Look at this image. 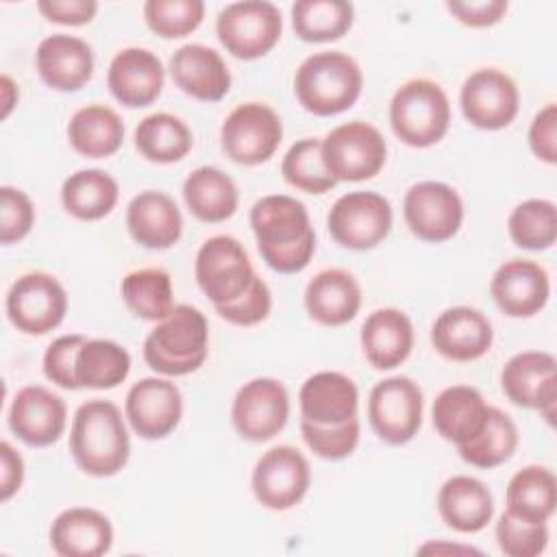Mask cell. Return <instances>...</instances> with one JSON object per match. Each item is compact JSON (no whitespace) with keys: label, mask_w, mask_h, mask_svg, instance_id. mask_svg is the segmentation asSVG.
Returning <instances> with one entry per match:
<instances>
[{"label":"cell","mask_w":557,"mask_h":557,"mask_svg":"<svg viewBox=\"0 0 557 557\" xmlns=\"http://www.w3.org/2000/svg\"><path fill=\"white\" fill-rule=\"evenodd\" d=\"M250 228L265 265L281 274L305 270L315 252V233L307 207L287 194L259 198L250 209Z\"/></svg>","instance_id":"cell-1"},{"label":"cell","mask_w":557,"mask_h":557,"mask_svg":"<svg viewBox=\"0 0 557 557\" xmlns=\"http://www.w3.org/2000/svg\"><path fill=\"white\" fill-rule=\"evenodd\" d=\"M70 453L89 476L117 474L131 455V437L120 407L102 398L83 403L72 418Z\"/></svg>","instance_id":"cell-2"},{"label":"cell","mask_w":557,"mask_h":557,"mask_svg":"<svg viewBox=\"0 0 557 557\" xmlns=\"http://www.w3.org/2000/svg\"><path fill=\"white\" fill-rule=\"evenodd\" d=\"M359 63L339 50L309 54L294 74V91L305 111L329 117L350 109L361 96Z\"/></svg>","instance_id":"cell-3"},{"label":"cell","mask_w":557,"mask_h":557,"mask_svg":"<svg viewBox=\"0 0 557 557\" xmlns=\"http://www.w3.org/2000/svg\"><path fill=\"white\" fill-rule=\"evenodd\" d=\"M144 361L163 376L196 372L209 355V324L200 309L176 305L144 339Z\"/></svg>","instance_id":"cell-4"},{"label":"cell","mask_w":557,"mask_h":557,"mask_svg":"<svg viewBox=\"0 0 557 557\" xmlns=\"http://www.w3.org/2000/svg\"><path fill=\"white\" fill-rule=\"evenodd\" d=\"M394 135L411 148L437 144L450 126V102L446 91L429 78L403 83L389 102Z\"/></svg>","instance_id":"cell-5"},{"label":"cell","mask_w":557,"mask_h":557,"mask_svg":"<svg viewBox=\"0 0 557 557\" xmlns=\"http://www.w3.org/2000/svg\"><path fill=\"white\" fill-rule=\"evenodd\" d=\"M322 159L335 183H359L374 178L383 170L387 144L376 126L352 120L326 133L322 139Z\"/></svg>","instance_id":"cell-6"},{"label":"cell","mask_w":557,"mask_h":557,"mask_svg":"<svg viewBox=\"0 0 557 557\" xmlns=\"http://www.w3.org/2000/svg\"><path fill=\"white\" fill-rule=\"evenodd\" d=\"M215 33L228 54L252 61L278 44L283 17L278 7L268 0L231 2L218 13Z\"/></svg>","instance_id":"cell-7"},{"label":"cell","mask_w":557,"mask_h":557,"mask_svg":"<svg viewBox=\"0 0 557 557\" xmlns=\"http://www.w3.org/2000/svg\"><path fill=\"white\" fill-rule=\"evenodd\" d=\"M392 222V205L376 191H348L333 202L326 215L331 237L348 250L376 248L389 235Z\"/></svg>","instance_id":"cell-8"},{"label":"cell","mask_w":557,"mask_h":557,"mask_svg":"<svg viewBox=\"0 0 557 557\" xmlns=\"http://www.w3.org/2000/svg\"><path fill=\"white\" fill-rule=\"evenodd\" d=\"M194 274L213 307L239 298L257 276L246 248L231 235H213L202 242L196 252Z\"/></svg>","instance_id":"cell-9"},{"label":"cell","mask_w":557,"mask_h":557,"mask_svg":"<svg viewBox=\"0 0 557 557\" xmlns=\"http://www.w3.org/2000/svg\"><path fill=\"white\" fill-rule=\"evenodd\" d=\"M283 139L278 113L263 102L237 104L222 122L220 144L224 154L239 165L265 163Z\"/></svg>","instance_id":"cell-10"},{"label":"cell","mask_w":557,"mask_h":557,"mask_svg":"<svg viewBox=\"0 0 557 557\" xmlns=\"http://www.w3.org/2000/svg\"><path fill=\"white\" fill-rule=\"evenodd\" d=\"M422 389L409 376L379 381L368 396V420L372 431L392 446L411 442L422 426Z\"/></svg>","instance_id":"cell-11"},{"label":"cell","mask_w":557,"mask_h":557,"mask_svg":"<svg viewBox=\"0 0 557 557\" xmlns=\"http://www.w3.org/2000/svg\"><path fill=\"white\" fill-rule=\"evenodd\" d=\"M250 485L261 507L287 511L305 498L311 485L309 461L289 444L274 446L257 459Z\"/></svg>","instance_id":"cell-12"},{"label":"cell","mask_w":557,"mask_h":557,"mask_svg":"<svg viewBox=\"0 0 557 557\" xmlns=\"http://www.w3.org/2000/svg\"><path fill=\"white\" fill-rule=\"evenodd\" d=\"M7 315L26 335H44L57 329L67 313V294L48 272L22 274L7 294Z\"/></svg>","instance_id":"cell-13"},{"label":"cell","mask_w":557,"mask_h":557,"mask_svg":"<svg viewBox=\"0 0 557 557\" xmlns=\"http://www.w3.org/2000/svg\"><path fill=\"white\" fill-rule=\"evenodd\" d=\"M403 215L418 239L442 244L459 233L463 222V200L457 189L446 183L420 181L407 189Z\"/></svg>","instance_id":"cell-14"},{"label":"cell","mask_w":557,"mask_h":557,"mask_svg":"<svg viewBox=\"0 0 557 557\" xmlns=\"http://www.w3.org/2000/svg\"><path fill=\"white\" fill-rule=\"evenodd\" d=\"M289 418V394L285 385L270 376L244 383L231 405V422L239 437L268 442L283 431Z\"/></svg>","instance_id":"cell-15"},{"label":"cell","mask_w":557,"mask_h":557,"mask_svg":"<svg viewBox=\"0 0 557 557\" xmlns=\"http://www.w3.org/2000/svg\"><path fill=\"white\" fill-rule=\"evenodd\" d=\"M459 104L463 117L483 131L509 126L520 109V91L509 74L496 67L474 70L461 85Z\"/></svg>","instance_id":"cell-16"},{"label":"cell","mask_w":557,"mask_h":557,"mask_svg":"<svg viewBox=\"0 0 557 557\" xmlns=\"http://www.w3.org/2000/svg\"><path fill=\"white\" fill-rule=\"evenodd\" d=\"M500 387L513 405L537 409L553 424L557 400V363L550 352L524 350L513 355L503 366Z\"/></svg>","instance_id":"cell-17"},{"label":"cell","mask_w":557,"mask_h":557,"mask_svg":"<svg viewBox=\"0 0 557 557\" xmlns=\"http://www.w3.org/2000/svg\"><path fill=\"white\" fill-rule=\"evenodd\" d=\"M124 416L139 437L163 440L181 422L183 394L170 379L146 376L126 392Z\"/></svg>","instance_id":"cell-18"},{"label":"cell","mask_w":557,"mask_h":557,"mask_svg":"<svg viewBox=\"0 0 557 557\" xmlns=\"http://www.w3.org/2000/svg\"><path fill=\"white\" fill-rule=\"evenodd\" d=\"M67 407L63 398L44 385L22 387L9 409V429L28 446L44 448L65 431Z\"/></svg>","instance_id":"cell-19"},{"label":"cell","mask_w":557,"mask_h":557,"mask_svg":"<svg viewBox=\"0 0 557 557\" xmlns=\"http://www.w3.org/2000/svg\"><path fill=\"white\" fill-rule=\"evenodd\" d=\"M490 294L505 315L531 318L548 302L550 276L531 259H509L494 272Z\"/></svg>","instance_id":"cell-20"},{"label":"cell","mask_w":557,"mask_h":557,"mask_svg":"<svg viewBox=\"0 0 557 557\" xmlns=\"http://www.w3.org/2000/svg\"><path fill=\"white\" fill-rule=\"evenodd\" d=\"M165 70L161 59L148 48L120 50L107 72V85L111 96L124 107L139 109L154 102L163 89Z\"/></svg>","instance_id":"cell-21"},{"label":"cell","mask_w":557,"mask_h":557,"mask_svg":"<svg viewBox=\"0 0 557 557\" xmlns=\"http://www.w3.org/2000/svg\"><path fill=\"white\" fill-rule=\"evenodd\" d=\"M492 322L474 307H450L431 326L433 348L450 361H474L492 348Z\"/></svg>","instance_id":"cell-22"},{"label":"cell","mask_w":557,"mask_h":557,"mask_svg":"<svg viewBox=\"0 0 557 557\" xmlns=\"http://www.w3.org/2000/svg\"><path fill=\"white\" fill-rule=\"evenodd\" d=\"M35 65L48 87L57 91H78L94 74V52L85 39L57 33L39 41Z\"/></svg>","instance_id":"cell-23"},{"label":"cell","mask_w":557,"mask_h":557,"mask_svg":"<svg viewBox=\"0 0 557 557\" xmlns=\"http://www.w3.org/2000/svg\"><path fill=\"white\" fill-rule=\"evenodd\" d=\"M172 81L187 96L218 102L231 89V72L222 54L202 44H185L170 59Z\"/></svg>","instance_id":"cell-24"},{"label":"cell","mask_w":557,"mask_h":557,"mask_svg":"<svg viewBox=\"0 0 557 557\" xmlns=\"http://www.w3.org/2000/svg\"><path fill=\"white\" fill-rule=\"evenodd\" d=\"M298 405L302 420L322 426L342 424L357 418L359 392L350 376L335 370H322L302 383Z\"/></svg>","instance_id":"cell-25"},{"label":"cell","mask_w":557,"mask_h":557,"mask_svg":"<svg viewBox=\"0 0 557 557\" xmlns=\"http://www.w3.org/2000/svg\"><path fill=\"white\" fill-rule=\"evenodd\" d=\"M126 228L139 246L165 250L181 239L183 218L172 196L159 189H146L131 198Z\"/></svg>","instance_id":"cell-26"},{"label":"cell","mask_w":557,"mask_h":557,"mask_svg":"<svg viewBox=\"0 0 557 557\" xmlns=\"http://www.w3.org/2000/svg\"><path fill=\"white\" fill-rule=\"evenodd\" d=\"M111 544V520L91 507H70L50 524V546L61 557H100Z\"/></svg>","instance_id":"cell-27"},{"label":"cell","mask_w":557,"mask_h":557,"mask_svg":"<svg viewBox=\"0 0 557 557\" xmlns=\"http://www.w3.org/2000/svg\"><path fill=\"white\" fill-rule=\"evenodd\" d=\"M361 350L376 370H394L413 348V324L409 315L394 307L372 311L361 324Z\"/></svg>","instance_id":"cell-28"},{"label":"cell","mask_w":557,"mask_h":557,"mask_svg":"<svg viewBox=\"0 0 557 557\" xmlns=\"http://www.w3.org/2000/svg\"><path fill=\"white\" fill-rule=\"evenodd\" d=\"M361 307V287L357 278L342 270L329 268L318 272L305 287V309L322 326H342L350 322Z\"/></svg>","instance_id":"cell-29"},{"label":"cell","mask_w":557,"mask_h":557,"mask_svg":"<svg viewBox=\"0 0 557 557\" xmlns=\"http://www.w3.org/2000/svg\"><path fill=\"white\" fill-rule=\"evenodd\" d=\"M440 518L459 533L483 531L494 516V498L487 485L468 474L446 479L437 492Z\"/></svg>","instance_id":"cell-30"},{"label":"cell","mask_w":557,"mask_h":557,"mask_svg":"<svg viewBox=\"0 0 557 557\" xmlns=\"http://www.w3.org/2000/svg\"><path fill=\"white\" fill-rule=\"evenodd\" d=\"M490 405L476 387L450 385L442 389L433 403L431 418L435 431L455 446L470 442L485 424Z\"/></svg>","instance_id":"cell-31"},{"label":"cell","mask_w":557,"mask_h":557,"mask_svg":"<svg viewBox=\"0 0 557 557\" xmlns=\"http://www.w3.org/2000/svg\"><path fill=\"white\" fill-rule=\"evenodd\" d=\"M183 198L189 213L209 224L228 220L239 202L235 181L213 165H200L185 178Z\"/></svg>","instance_id":"cell-32"},{"label":"cell","mask_w":557,"mask_h":557,"mask_svg":"<svg viewBox=\"0 0 557 557\" xmlns=\"http://www.w3.org/2000/svg\"><path fill=\"white\" fill-rule=\"evenodd\" d=\"M70 146L89 159H104L120 150L124 141V122L107 104L81 107L67 122Z\"/></svg>","instance_id":"cell-33"},{"label":"cell","mask_w":557,"mask_h":557,"mask_svg":"<svg viewBox=\"0 0 557 557\" xmlns=\"http://www.w3.org/2000/svg\"><path fill=\"white\" fill-rule=\"evenodd\" d=\"M117 181L98 168H87L70 174L61 185V202L76 220H102L117 205Z\"/></svg>","instance_id":"cell-34"},{"label":"cell","mask_w":557,"mask_h":557,"mask_svg":"<svg viewBox=\"0 0 557 557\" xmlns=\"http://www.w3.org/2000/svg\"><path fill=\"white\" fill-rule=\"evenodd\" d=\"M507 509L511 516L527 522H548L557 505L555 474L546 466H524L507 485Z\"/></svg>","instance_id":"cell-35"},{"label":"cell","mask_w":557,"mask_h":557,"mask_svg":"<svg viewBox=\"0 0 557 557\" xmlns=\"http://www.w3.org/2000/svg\"><path fill=\"white\" fill-rule=\"evenodd\" d=\"M135 146L139 154L152 163H174L191 150L194 135L181 117L157 111L137 124Z\"/></svg>","instance_id":"cell-36"},{"label":"cell","mask_w":557,"mask_h":557,"mask_svg":"<svg viewBox=\"0 0 557 557\" xmlns=\"http://www.w3.org/2000/svg\"><path fill=\"white\" fill-rule=\"evenodd\" d=\"M131 372V355L111 339H85L76 357L78 387L113 389L126 381Z\"/></svg>","instance_id":"cell-37"},{"label":"cell","mask_w":557,"mask_h":557,"mask_svg":"<svg viewBox=\"0 0 557 557\" xmlns=\"http://www.w3.org/2000/svg\"><path fill=\"white\" fill-rule=\"evenodd\" d=\"M120 292L128 311L141 320L161 322L176 307L172 278L161 268H141L128 272L122 278Z\"/></svg>","instance_id":"cell-38"},{"label":"cell","mask_w":557,"mask_h":557,"mask_svg":"<svg viewBox=\"0 0 557 557\" xmlns=\"http://www.w3.org/2000/svg\"><path fill=\"white\" fill-rule=\"evenodd\" d=\"M355 7L344 0H298L292 4L294 33L309 44H324L346 35Z\"/></svg>","instance_id":"cell-39"},{"label":"cell","mask_w":557,"mask_h":557,"mask_svg":"<svg viewBox=\"0 0 557 557\" xmlns=\"http://www.w3.org/2000/svg\"><path fill=\"white\" fill-rule=\"evenodd\" d=\"M518 448V426L498 407H490L483 429L463 446H457L459 457L474 468H496L505 463Z\"/></svg>","instance_id":"cell-40"},{"label":"cell","mask_w":557,"mask_h":557,"mask_svg":"<svg viewBox=\"0 0 557 557\" xmlns=\"http://www.w3.org/2000/svg\"><path fill=\"white\" fill-rule=\"evenodd\" d=\"M511 242L524 250H548L557 239V209L553 200L529 198L507 218Z\"/></svg>","instance_id":"cell-41"},{"label":"cell","mask_w":557,"mask_h":557,"mask_svg":"<svg viewBox=\"0 0 557 557\" xmlns=\"http://www.w3.org/2000/svg\"><path fill=\"white\" fill-rule=\"evenodd\" d=\"M281 174L287 185L305 194L320 196L335 187V178L322 159V139L315 137H305L289 146L281 161Z\"/></svg>","instance_id":"cell-42"},{"label":"cell","mask_w":557,"mask_h":557,"mask_svg":"<svg viewBox=\"0 0 557 557\" xmlns=\"http://www.w3.org/2000/svg\"><path fill=\"white\" fill-rule=\"evenodd\" d=\"M205 17L200 0H148L144 20L152 33L163 39H178L194 33Z\"/></svg>","instance_id":"cell-43"},{"label":"cell","mask_w":557,"mask_h":557,"mask_svg":"<svg viewBox=\"0 0 557 557\" xmlns=\"http://www.w3.org/2000/svg\"><path fill=\"white\" fill-rule=\"evenodd\" d=\"M496 542L507 557H537L548 546V524L527 522L503 511L496 522Z\"/></svg>","instance_id":"cell-44"},{"label":"cell","mask_w":557,"mask_h":557,"mask_svg":"<svg viewBox=\"0 0 557 557\" xmlns=\"http://www.w3.org/2000/svg\"><path fill=\"white\" fill-rule=\"evenodd\" d=\"M359 431H361L359 418H350L342 424H331V426L313 424V422L300 418V433H302L305 444L318 457L329 459V461H337V459L352 455L359 444Z\"/></svg>","instance_id":"cell-45"},{"label":"cell","mask_w":557,"mask_h":557,"mask_svg":"<svg viewBox=\"0 0 557 557\" xmlns=\"http://www.w3.org/2000/svg\"><path fill=\"white\" fill-rule=\"evenodd\" d=\"M272 309V294L268 283L257 274L250 283V287L235 300L215 305V311L222 320L235 324V326H252L268 318Z\"/></svg>","instance_id":"cell-46"},{"label":"cell","mask_w":557,"mask_h":557,"mask_svg":"<svg viewBox=\"0 0 557 557\" xmlns=\"http://www.w3.org/2000/svg\"><path fill=\"white\" fill-rule=\"evenodd\" d=\"M85 339L87 337L81 333H70L50 342L44 352V374L48 381L63 389H78L76 357Z\"/></svg>","instance_id":"cell-47"},{"label":"cell","mask_w":557,"mask_h":557,"mask_svg":"<svg viewBox=\"0 0 557 557\" xmlns=\"http://www.w3.org/2000/svg\"><path fill=\"white\" fill-rule=\"evenodd\" d=\"M35 224V207L26 191L4 185L0 187V242L13 244L24 239Z\"/></svg>","instance_id":"cell-48"},{"label":"cell","mask_w":557,"mask_h":557,"mask_svg":"<svg viewBox=\"0 0 557 557\" xmlns=\"http://www.w3.org/2000/svg\"><path fill=\"white\" fill-rule=\"evenodd\" d=\"M529 146L531 152L553 165L557 161V107L555 102H548L544 109H540L529 126Z\"/></svg>","instance_id":"cell-49"},{"label":"cell","mask_w":557,"mask_h":557,"mask_svg":"<svg viewBox=\"0 0 557 557\" xmlns=\"http://www.w3.org/2000/svg\"><path fill=\"white\" fill-rule=\"evenodd\" d=\"M448 13L466 26L485 28L494 26L507 13L505 0H476V2H446Z\"/></svg>","instance_id":"cell-50"},{"label":"cell","mask_w":557,"mask_h":557,"mask_svg":"<svg viewBox=\"0 0 557 557\" xmlns=\"http://www.w3.org/2000/svg\"><path fill=\"white\" fill-rule=\"evenodd\" d=\"M37 9L48 22L81 26L94 20L98 11V2L96 0H39Z\"/></svg>","instance_id":"cell-51"},{"label":"cell","mask_w":557,"mask_h":557,"mask_svg":"<svg viewBox=\"0 0 557 557\" xmlns=\"http://www.w3.org/2000/svg\"><path fill=\"white\" fill-rule=\"evenodd\" d=\"M24 481L22 455L9 444H0V500L7 503L15 492H20Z\"/></svg>","instance_id":"cell-52"},{"label":"cell","mask_w":557,"mask_h":557,"mask_svg":"<svg viewBox=\"0 0 557 557\" xmlns=\"http://www.w3.org/2000/svg\"><path fill=\"white\" fill-rule=\"evenodd\" d=\"M0 91H2V120L9 117L11 109L17 104V85L13 83V78L9 74H2L0 78Z\"/></svg>","instance_id":"cell-53"}]
</instances>
